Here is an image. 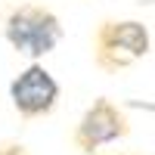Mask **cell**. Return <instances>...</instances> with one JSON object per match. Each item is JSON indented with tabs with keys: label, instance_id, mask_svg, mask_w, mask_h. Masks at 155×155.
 Returning a JSON list of instances; mask_svg holds the SVG:
<instances>
[{
	"label": "cell",
	"instance_id": "277c9868",
	"mask_svg": "<svg viewBox=\"0 0 155 155\" xmlns=\"http://www.w3.org/2000/svg\"><path fill=\"white\" fill-rule=\"evenodd\" d=\"M124 130H127V127H124L121 112L115 109L112 102L99 99L96 106L84 115V121L78 124V146L90 152V149H96L102 143H112V140L121 137Z\"/></svg>",
	"mask_w": 155,
	"mask_h": 155
},
{
	"label": "cell",
	"instance_id": "6da1fadb",
	"mask_svg": "<svg viewBox=\"0 0 155 155\" xmlns=\"http://www.w3.org/2000/svg\"><path fill=\"white\" fill-rule=\"evenodd\" d=\"M59 22L53 12L41 6H22L9 16L6 22V37L9 44L25 56H44L59 44Z\"/></svg>",
	"mask_w": 155,
	"mask_h": 155
},
{
	"label": "cell",
	"instance_id": "7a4b0ae2",
	"mask_svg": "<svg viewBox=\"0 0 155 155\" xmlns=\"http://www.w3.org/2000/svg\"><path fill=\"white\" fill-rule=\"evenodd\" d=\"M96 62L102 68H124L127 62L149 53V34L140 22H109L99 28L96 37Z\"/></svg>",
	"mask_w": 155,
	"mask_h": 155
},
{
	"label": "cell",
	"instance_id": "3957f363",
	"mask_svg": "<svg viewBox=\"0 0 155 155\" xmlns=\"http://www.w3.org/2000/svg\"><path fill=\"white\" fill-rule=\"evenodd\" d=\"M56 96H59V87H56L53 78H50V71L41 68V65H31L28 71H22L16 81H12V106H16L19 115H25V118L50 112Z\"/></svg>",
	"mask_w": 155,
	"mask_h": 155
}]
</instances>
